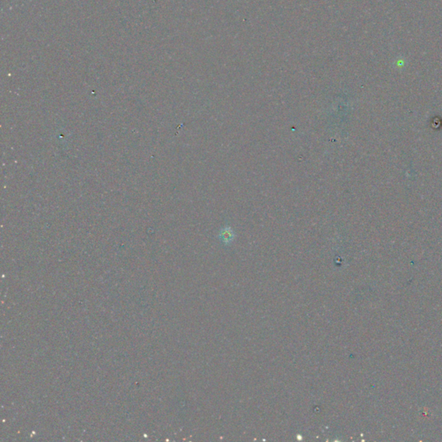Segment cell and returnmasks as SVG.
<instances>
[{
  "label": "cell",
  "mask_w": 442,
  "mask_h": 442,
  "mask_svg": "<svg viewBox=\"0 0 442 442\" xmlns=\"http://www.w3.org/2000/svg\"><path fill=\"white\" fill-rule=\"evenodd\" d=\"M234 232L231 230V228L229 227V226L223 228L220 231V234H219V238L221 239V242L224 245H228V244H231V242L234 239Z\"/></svg>",
  "instance_id": "obj_1"
}]
</instances>
